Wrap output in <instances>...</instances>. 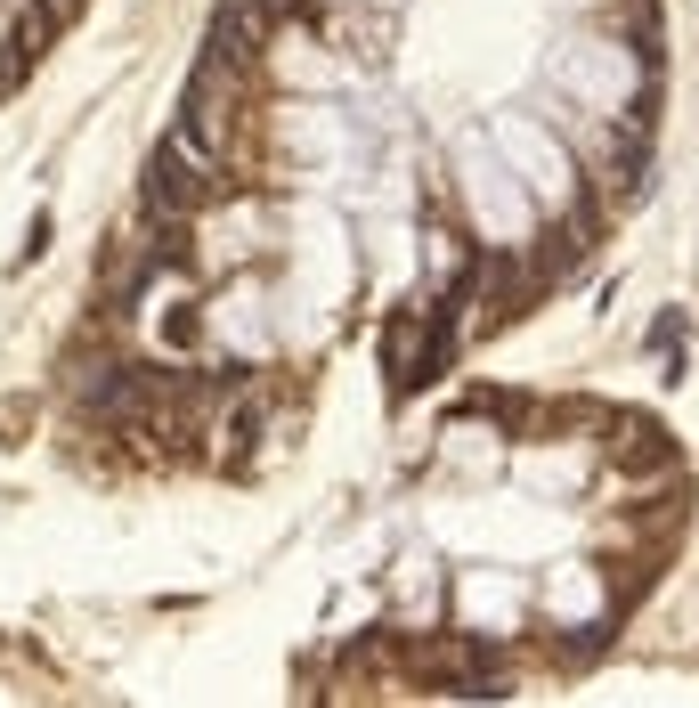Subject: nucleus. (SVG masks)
I'll return each instance as SVG.
<instances>
[{"label": "nucleus", "instance_id": "obj_1", "mask_svg": "<svg viewBox=\"0 0 699 708\" xmlns=\"http://www.w3.org/2000/svg\"><path fill=\"white\" fill-rule=\"evenodd\" d=\"M496 147H504V171L521 180V196H529L537 212H561V204H569L578 171H569V155H561L553 131H537L529 114H496Z\"/></svg>", "mask_w": 699, "mask_h": 708}, {"label": "nucleus", "instance_id": "obj_2", "mask_svg": "<svg viewBox=\"0 0 699 708\" xmlns=\"http://www.w3.org/2000/svg\"><path fill=\"white\" fill-rule=\"evenodd\" d=\"M464 188H472V204H480V220L496 228V236H521L529 220H537V204L521 196V180L504 171L480 139H464Z\"/></svg>", "mask_w": 699, "mask_h": 708}, {"label": "nucleus", "instance_id": "obj_3", "mask_svg": "<svg viewBox=\"0 0 699 708\" xmlns=\"http://www.w3.org/2000/svg\"><path fill=\"white\" fill-rule=\"evenodd\" d=\"M553 82H569V90H586V98H602V106H618V98H634V57L618 49V41H569L561 57H553Z\"/></svg>", "mask_w": 699, "mask_h": 708}]
</instances>
